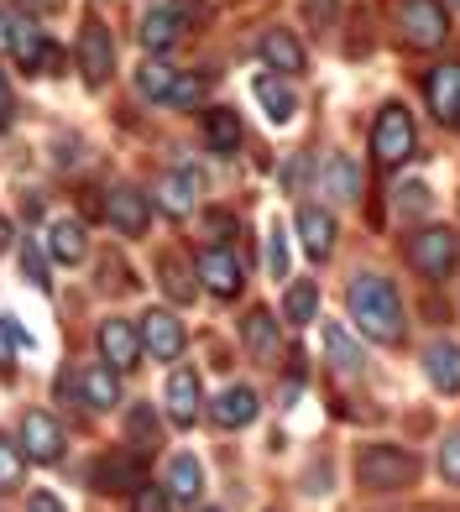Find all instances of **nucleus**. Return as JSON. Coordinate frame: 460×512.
<instances>
[{
  "mask_svg": "<svg viewBox=\"0 0 460 512\" xmlns=\"http://www.w3.org/2000/svg\"><path fill=\"white\" fill-rule=\"evenodd\" d=\"M79 74L89 89H105L110 74H115V42H110V27L89 16L84 32H79Z\"/></svg>",
  "mask_w": 460,
  "mask_h": 512,
  "instance_id": "0eeeda50",
  "label": "nucleus"
},
{
  "mask_svg": "<svg viewBox=\"0 0 460 512\" xmlns=\"http://www.w3.org/2000/svg\"><path fill=\"white\" fill-rule=\"evenodd\" d=\"M136 481H142V471H136V460L121 455V450H110V455H100L95 465H89V486H95V492H105V497L131 492Z\"/></svg>",
  "mask_w": 460,
  "mask_h": 512,
  "instance_id": "2eb2a0df",
  "label": "nucleus"
},
{
  "mask_svg": "<svg viewBox=\"0 0 460 512\" xmlns=\"http://www.w3.org/2000/svg\"><path fill=\"white\" fill-rule=\"evenodd\" d=\"M16 345H27V340H21L6 319H0V361H11V356H16Z\"/></svg>",
  "mask_w": 460,
  "mask_h": 512,
  "instance_id": "79ce46f5",
  "label": "nucleus"
},
{
  "mask_svg": "<svg viewBox=\"0 0 460 512\" xmlns=\"http://www.w3.org/2000/svg\"><path fill=\"white\" fill-rule=\"evenodd\" d=\"M204 100V79L199 74H178V84L168 89V100L163 105H173V110H194Z\"/></svg>",
  "mask_w": 460,
  "mask_h": 512,
  "instance_id": "72a5a7b5",
  "label": "nucleus"
},
{
  "mask_svg": "<svg viewBox=\"0 0 460 512\" xmlns=\"http://www.w3.org/2000/svg\"><path fill=\"white\" fill-rule=\"evenodd\" d=\"M450 6H455V11H460V0H450Z\"/></svg>",
  "mask_w": 460,
  "mask_h": 512,
  "instance_id": "8fccbe9b",
  "label": "nucleus"
},
{
  "mask_svg": "<svg viewBox=\"0 0 460 512\" xmlns=\"http://www.w3.org/2000/svg\"><path fill=\"white\" fill-rule=\"evenodd\" d=\"M424 371H429V382L440 387V392H460V345L455 340H434L429 351H424Z\"/></svg>",
  "mask_w": 460,
  "mask_h": 512,
  "instance_id": "412c9836",
  "label": "nucleus"
},
{
  "mask_svg": "<svg viewBox=\"0 0 460 512\" xmlns=\"http://www.w3.org/2000/svg\"><path fill=\"white\" fill-rule=\"evenodd\" d=\"M298 241H304V251L314 262H325L335 251V215L330 209H298Z\"/></svg>",
  "mask_w": 460,
  "mask_h": 512,
  "instance_id": "6ab92c4d",
  "label": "nucleus"
},
{
  "mask_svg": "<svg viewBox=\"0 0 460 512\" xmlns=\"http://www.w3.org/2000/svg\"><path fill=\"white\" fill-rule=\"evenodd\" d=\"M178 32H183V21H178L173 11H147V16H142V48H147L152 58H163L173 42H178Z\"/></svg>",
  "mask_w": 460,
  "mask_h": 512,
  "instance_id": "bb28decb",
  "label": "nucleus"
},
{
  "mask_svg": "<svg viewBox=\"0 0 460 512\" xmlns=\"http://www.w3.org/2000/svg\"><path fill=\"white\" fill-rule=\"evenodd\" d=\"M356 189H361L356 162L345 157V152H335V157L325 162V183H319V194H330V199H356Z\"/></svg>",
  "mask_w": 460,
  "mask_h": 512,
  "instance_id": "c85d7f7f",
  "label": "nucleus"
},
{
  "mask_svg": "<svg viewBox=\"0 0 460 512\" xmlns=\"http://www.w3.org/2000/svg\"><path fill=\"white\" fill-rule=\"evenodd\" d=\"M314 309H319V293H314L309 277H298V283L283 293V314H288V324H309Z\"/></svg>",
  "mask_w": 460,
  "mask_h": 512,
  "instance_id": "2f4dec72",
  "label": "nucleus"
},
{
  "mask_svg": "<svg viewBox=\"0 0 460 512\" xmlns=\"http://www.w3.org/2000/svg\"><path fill=\"white\" fill-rule=\"evenodd\" d=\"M272 272H288V256H283V225H272Z\"/></svg>",
  "mask_w": 460,
  "mask_h": 512,
  "instance_id": "37998d69",
  "label": "nucleus"
},
{
  "mask_svg": "<svg viewBox=\"0 0 460 512\" xmlns=\"http://www.w3.org/2000/svg\"><path fill=\"white\" fill-rule=\"evenodd\" d=\"M105 220L121 230V236H147L152 199L142 189H131V183H121V189H110V199H105Z\"/></svg>",
  "mask_w": 460,
  "mask_h": 512,
  "instance_id": "1a4fd4ad",
  "label": "nucleus"
},
{
  "mask_svg": "<svg viewBox=\"0 0 460 512\" xmlns=\"http://www.w3.org/2000/svg\"><path fill=\"white\" fill-rule=\"evenodd\" d=\"M178 74H183V68H173L168 58H147L142 74H136V84H142L147 100H168V89L178 84Z\"/></svg>",
  "mask_w": 460,
  "mask_h": 512,
  "instance_id": "7c9ffc66",
  "label": "nucleus"
},
{
  "mask_svg": "<svg viewBox=\"0 0 460 512\" xmlns=\"http://www.w3.org/2000/svg\"><path fill=\"white\" fill-rule=\"evenodd\" d=\"M325 351H330V366L340 371V377H356L361 371V351H356V340H351L345 324H330L325 330Z\"/></svg>",
  "mask_w": 460,
  "mask_h": 512,
  "instance_id": "c756f323",
  "label": "nucleus"
},
{
  "mask_svg": "<svg viewBox=\"0 0 460 512\" xmlns=\"http://www.w3.org/2000/svg\"><path fill=\"white\" fill-rule=\"evenodd\" d=\"M194 204H199V173L178 168V173H163V178H157V209H163V215L189 220Z\"/></svg>",
  "mask_w": 460,
  "mask_h": 512,
  "instance_id": "f8f14e48",
  "label": "nucleus"
},
{
  "mask_svg": "<svg viewBox=\"0 0 460 512\" xmlns=\"http://www.w3.org/2000/svg\"><path fill=\"white\" fill-rule=\"evenodd\" d=\"M79 392H84V408L110 413L115 403H121V377H115L105 361H89V366L79 371Z\"/></svg>",
  "mask_w": 460,
  "mask_h": 512,
  "instance_id": "f3484780",
  "label": "nucleus"
},
{
  "mask_svg": "<svg viewBox=\"0 0 460 512\" xmlns=\"http://www.w3.org/2000/svg\"><path fill=\"white\" fill-rule=\"evenodd\" d=\"M372 157H377V168H403V162L413 157V115L398 100L377 110V121H372Z\"/></svg>",
  "mask_w": 460,
  "mask_h": 512,
  "instance_id": "20e7f679",
  "label": "nucleus"
},
{
  "mask_svg": "<svg viewBox=\"0 0 460 512\" xmlns=\"http://www.w3.org/2000/svg\"><path fill=\"white\" fill-rule=\"evenodd\" d=\"M251 95H257V105L267 110L272 126H288L293 110H298V89L283 79V74H257L251 79Z\"/></svg>",
  "mask_w": 460,
  "mask_h": 512,
  "instance_id": "ddd939ff",
  "label": "nucleus"
},
{
  "mask_svg": "<svg viewBox=\"0 0 460 512\" xmlns=\"http://www.w3.org/2000/svg\"><path fill=\"white\" fill-rule=\"evenodd\" d=\"M163 398H168V418L178 429H189L194 418H199V377L189 366H178V371H168V387H163Z\"/></svg>",
  "mask_w": 460,
  "mask_h": 512,
  "instance_id": "dca6fc26",
  "label": "nucleus"
},
{
  "mask_svg": "<svg viewBox=\"0 0 460 512\" xmlns=\"http://www.w3.org/2000/svg\"><path fill=\"white\" fill-rule=\"evenodd\" d=\"M37 74H63V48L48 37L42 42V58H37Z\"/></svg>",
  "mask_w": 460,
  "mask_h": 512,
  "instance_id": "ea45409f",
  "label": "nucleus"
},
{
  "mask_svg": "<svg viewBox=\"0 0 460 512\" xmlns=\"http://www.w3.org/2000/svg\"><path fill=\"white\" fill-rule=\"evenodd\" d=\"M429 110L440 126L460 131V63H440L429 74Z\"/></svg>",
  "mask_w": 460,
  "mask_h": 512,
  "instance_id": "9b49d317",
  "label": "nucleus"
},
{
  "mask_svg": "<svg viewBox=\"0 0 460 512\" xmlns=\"http://www.w3.org/2000/svg\"><path fill=\"white\" fill-rule=\"evenodd\" d=\"M27 512H63V502H58V497H48V492H37V497L27 502Z\"/></svg>",
  "mask_w": 460,
  "mask_h": 512,
  "instance_id": "49530a36",
  "label": "nucleus"
},
{
  "mask_svg": "<svg viewBox=\"0 0 460 512\" xmlns=\"http://www.w3.org/2000/svg\"><path fill=\"white\" fill-rule=\"evenodd\" d=\"M11 84H6V74H0V126H11Z\"/></svg>",
  "mask_w": 460,
  "mask_h": 512,
  "instance_id": "a18cd8bd",
  "label": "nucleus"
},
{
  "mask_svg": "<svg viewBox=\"0 0 460 512\" xmlns=\"http://www.w3.org/2000/svg\"><path fill=\"white\" fill-rule=\"evenodd\" d=\"M398 27H403V42L408 48H445V37H450V16L440 0H403L398 6Z\"/></svg>",
  "mask_w": 460,
  "mask_h": 512,
  "instance_id": "39448f33",
  "label": "nucleus"
},
{
  "mask_svg": "<svg viewBox=\"0 0 460 512\" xmlns=\"http://www.w3.org/2000/svg\"><path fill=\"white\" fill-rule=\"evenodd\" d=\"M21 476H27V455H21L16 439H0V492L21 486Z\"/></svg>",
  "mask_w": 460,
  "mask_h": 512,
  "instance_id": "473e14b6",
  "label": "nucleus"
},
{
  "mask_svg": "<svg viewBox=\"0 0 460 512\" xmlns=\"http://www.w3.org/2000/svg\"><path fill=\"white\" fill-rule=\"evenodd\" d=\"M241 335H246V345H251V356H257V361H278V356H283L278 319H272L267 309H251V314L241 319Z\"/></svg>",
  "mask_w": 460,
  "mask_h": 512,
  "instance_id": "aec40b11",
  "label": "nucleus"
},
{
  "mask_svg": "<svg viewBox=\"0 0 460 512\" xmlns=\"http://www.w3.org/2000/svg\"><path fill=\"white\" fill-rule=\"evenodd\" d=\"M210 246H230L236 241V215H230V209H210Z\"/></svg>",
  "mask_w": 460,
  "mask_h": 512,
  "instance_id": "4c0bfd02",
  "label": "nucleus"
},
{
  "mask_svg": "<svg viewBox=\"0 0 460 512\" xmlns=\"http://www.w3.org/2000/svg\"><path fill=\"white\" fill-rule=\"evenodd\" d=\"M131 512H173V502H168L163 486H136V492H131Z\"/></svg>",
  "mask_w": 460,
  "mask_h": 512,
  "instance_id": "c9c22d12",
  "label": "nucleus"
},
{
  "mask_svg": "<svg viewBox=\"0 0 460 512\" xmlns=\"http://www.w3.org/2000/svg\"><path fill=\"white\" fill-rule=\"evenodd\" d=\"M413 476H419V460L398 445H361L356 455V481L366 492H403L413 486Z\"/></svg>",
  "mask_w": 460,
  "mask_h": 512,
  "instance_id": "f03ea898",
  "label": "nucleus"
},
{
  "mask_svg": "<svg viewBox=\"0 0 460 512\" xmlns=\"http://www.w3.org/2000/svg\"><path fill=\"white\" fill-rule=\"evenodd\" d=\"M440 471H445V481H450V486H460V429L440 445Z\"/></svg>",
  "mask_w": 460,
  "mask_h": 512,
  "instance_id": "e433bc0d",
  "label": "nucleus"
},
{
  "mask_svg": "<svg viewBox=\"0 0 460 512\" xmlns=\"http://www.w3.org/2000/svg\"><path fill=\"white\" fill-rule=\"evenodd\" d=\"M199 492H204L199 460L194 455H173V465H168V502H199Z\"/></svg>",
  "mask_w": 460,
  "mask_h": 512,
  "instance_id": "393cba45",
  "label": "nucleus"
},
{
  "mask_svg": "<svg viewBox=\"0 0 460 512\" xmlns=\"http://www.w3.org/2000/svg\"><path fill=\"white\" fill-rule=\"evenodd\" d=\"M100 272H105V277H100V288H105V293H121V288H126V267H121V256H100Z\"/></svg>",
  "mask_w": 460,
  "mask_h": 512,
  "instance_id": "58836bf2",
  "label": "nucleus"
},
{
  "mask_svg": "<svg viewBox=\"0 0 460 512\" xmlns=\"http://www.w3.org/2000/svg\"><path fill=\"white\" fill-rule=\"evenodd\" d=\"M126 434L136 439V450H152V439H157V424H152V413L147 408H131V418H126Z\"/></svg>",
  "mask_w": 460,
  "mask_h": 512,
  "instance_id": "f704fd0d",
  "label": "nucleus"
},
{
  "mask_svg": "<svg viewBox=\"0 0 460 512\" xmlns=\"http://www.w3.org/2000/svg\"><path fill=\"white\" fill-rule=\"evenodd\" d=\"M194 277H199V288H210L215 298H236L246 288L241 262L230 256V246H204L199 262H194Z\"/></svg>",
  "mask_w": 460,
  "mask_h": 512,
  "instance_id": "6e6552de",
  "label": "nucleus"
},
{
  "mask_svg": "<svg viewBox=\"0 0 460 512\" xmlns=\"http://www.w3.org/2000/svg\"><path fill=\"white\" fill-rule=\"evenodd\" d=\"M204 142H210L220 157H236L241 152V121H236V110L215 105L210 115H204Z\"/></svg>",
  "mask_w": 460,
  "mask_h": 512,
  "instance_id": "b1692460",
  "label": "nucleus"
},
{
  "mask_svg": "<svg viewBox=\"0 0 460 512\" xmlns=\"http://www.w3.org/2000/svg\"><path fill=\"white\" fill-rule=\"evenodd\" d=\"M262 58H267L272 74H283V79L304 74V48H298V37L288 27H267L262 32Z\"/></svg>",
  "mask_w": 460,
  "mask_h": 512,
  "instance_id": "a211bd4d",
  "label": "nucleus"
},
{
  "mask_svg": "<svg viewBox=\"0 0 460 512\" xmlns=\"http://www.w3.org/2000/svg\"><path fill=\"white\" fill-rule=\"evenodd\" d=\"M136 356H142V335L131 330V319H105L100 324V361L121 377V371L136 366Z\"/></svg>",
  "mask_w": 460,
  "mask_h": 512,
  "instance_id": "9d476101",
  "label": "nucleus"
},
{
  "mask_svg": "<svg viewBox=\"0 0 460 512\" xmlns=\"http://www.w3.org/2000/svg\"><path fill=\"white\" fill-rule=\"evenodd\" d=\"M21 262H27V277L37 288H48V267H42V251L37 246H21Z\"/></svg>",
  "mask_w": 460,
  "mask_h": 512,
  "instance_id": "a19ab883",
  "label": "nucleus"
},
{
  "mask_svg": "<svg viewBox=\"0 0 460 512\" xmlns=\"http://www.w3.org/2000/svg\"><path fill=\"white\" fill-rule=\"evenodd\" d=\"M419 204H429V189H424V183H408V189H403V209H419Z\"/></svg>",
  "mask_w": 460,
  "mask_h": 512,
  "instance_id": "c03bdc74",
  "label": "nucleus"
},
{
  "mask_svg": "<svg viewBox=\"0 0 460 512\" xmlns=\"http://www.w3.org/2000/svg\"><path fill=\"white\" fill-rule=\"evenodd\" d=\"M157 272H163L157 283H163V293L173 298V304H189V298L199 293V283H194V267H189V256H183V251H168L163 262H157Z\"/></svg>",
  "mask_w": 460,
  "mask_h": 512,
  "instance_id": "5701e85b",
  "label": "nucleus"
},
{
  "mask_svg": "<svg viewBox=\"0 0 460 512\" xmlns=\"http://www.w3.org/2000/svg\"><path fill=\"white\" fill-rule=\"evenodd\" d=\"M351 319H356V330L366 340H377V345H398L403 330H408L398 288L387 283V277H377V272H361L351 283Z\"/></svg>",
  "mask_w": 460,
  "mask_h": 512,
  "instance_id": "f257e3e1",
  "label": "nucleus"
},
{
  "mask_svg": "<svg viewBox=\"0 0 460 512\" xmlns=\"http://www.w3.org/2000/svg\"><path fill=\"white\" fill-rule=\"evenodd\" d=\"M42 42H48V37H42V27H37L32 16H11V53H16L21 68H32V74H37Z\"/></svg>",
  "mask_w": 460,
  "mask_h": 512,
  "instance_id": "cd10ccee",
  "label": "nucleus"
},
{
  "mask_svg": "<svg viewBox=\"0 0 460 512\" xmlns=\"http://www.w3.org/2000/svg\"><path fill=\"white\" fill-rule=\"evenodd\" d=\"M142 345H147L157 361H178V351H183V324H178L168 309H147V314H142Z\"/></svg>",
  "mask_w": 460,
  "mask_h": 512,
  "instance_id": "4468645a",
  "label": "nucleus"
},
{
  "mask_svg": "<svg viewBox=\"0 0 460 512\" xmlns=\"http://www.w3.org/2000/svg\"><path fill=\"white\" fill-rule=\"evenodd\" d=\"M6 48H11V16L0 11V53H6Z\"/></svg>",
  "mask_w": 460,
  "mask_h": 512,
  "instance_id": "de8ad7c7",
  "label": "nucleus"
},
{
  "mask_svg": "<svg viewBox=\"0 0 460 512\" xmlns=\"http://www.w3.org/2000/svg\"><path fill=\"white\" fill-rule=\"evenodd\" d=\"M48 246H53V256H58L63 267H79L84 256H89V241H84V225L79 220H53Z\"/></svg>",
  "mask_w": 460,
  "mask_h": 512,
  "instance_id": "a878e982",
  "label": "nucleus"
},
{
  "mask_svg": "<svg viewBox=\"0 0 460 512\" xmlns=\"http://www.w3.org/2000/svg\"><path fill=\"white\" fill-rule=\"evenodd\" d=\"M204 512H215V507H204Z\"/></svg>",
  "mask_w": 460,
  "mask_h": 512,
  "instance_id": "3c124183",
  "label": "nucleus"
},
{
  "mask_svg": "<svg viewBox=\"0 0 460 512\" xmlns=\"http://www.w3.org/2000/svg\"><path fill=\"white\" fill-rule=\"evenodd\" d=\"M455 256H460V241L445 225H424V230L408 236V262H413L419 277H429V283H445V277L455 272Z\"/></svg>",
  "mask_w": 460,
  "mask_h": 512,
  "instance_id": "7ed1b4c3",
  "label": "nucleus"
},
{
  "mask_svg": "<svg viewBox=\"0 0 460 512\" xmlns=\"http://www.w3.org/2000/svg\"><path fill=\"white\" fill-rule=\"evenodd\" d=\"M16 445H21V455L37 460V465H58V460H63V450H68V434H63V424H58V418H53L48 408H32L27 418H21Z\"/></svg>",
  "mask_w": 460,
  "mask_h": 512,
  "instance_id": "423d86ee",
  "label": "nucleus"
},
{
  "mask_svg": "<svg viewBox=\"0 0 460 512\" xmlns=\"http://www.w3.org/2000/svg\"><path fill=\"white\" fill-rule=\"evenodd\" d=\"M11 241H16V236H11V225H6V220H0V251H6Z\"/></svg>",
  "mask_w": 460,
  "mask_h": 512,
  "instance_id": "09e8293b",
  "label": "nucleus"
},
{
  "mask_svg": "<svg viewBox=\"0 0 460 512\" xmlns=\"http://www.w3.org/2000/svg\"><path fill=\"white\" fill-rule=\"evenodd\" d=\"M210 418H215V429H241V424H251V418H257V392H251V387L220 392L215 408H210Z\"/></svg>",
  "mask_w": 460,
  "mask_h": 512,
  "instance_id": "4be33fe9",
  "label": "nucleus"
}]
</instances>
